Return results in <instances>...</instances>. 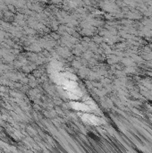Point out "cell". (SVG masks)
<instances>
[{
	"label": "cell",
	"mask_w": 152,
	"mask_h": 153,
	"mask_svg": "<svg viewBox=\"0 0 152 153\" xmlns=\"http://www.w3.org/2000/svg\"><path fill=\"white\" fill-rule=\"evenodd\" d=\"M72 107L73 108L76 109V110H81V111H90V108L84 104V103H79V102H73L72 103Z\"/></svg>",
	"instance_id": "2"
},
{
	"label": "cell",
	"mask_w": 152,
	"mask_h": 153,
	"mask_svg": "<svg viewBox=\"0 0 152 153\" xmlns=\"http://www.w3.org/2000/svg\"><path fill=\"white\" fill-rule=\"evenodd\" d=\"M82 118L84 122L88 123V124H91L94 126H99L100 124V119L95 116H92L90 114H83L82 116Z\"/></svg>",
	"instance_id": "1"
}]
</instances>
